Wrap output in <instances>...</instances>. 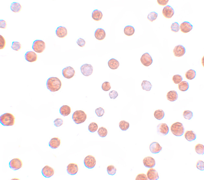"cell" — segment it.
I'll return each mask as SVG.
<instances>
[{
    "mask_svg": "<svg viewBox=\"0 0 204 180\" xmlns=\"http://www.w3.org/2000/svg\"><path fill=\"white\" fill-rule=\"evenodd\" d=\"M175 11L172 7L169 5H167L163 8L162 11V14L165 18H170L174 15Z\"/></svg>",
    "mask_w": 204,
    "mask_h": 180,
    "instance_id": "obj_12",
    "label": "cell"
},
{
    "mask_svg": "<svg viewBox=\"0 0 204 180\" xmlns=\"http://www.w3.org/2000/svg\"><path fill=\"white\" fill-rule=\"evenodd\" d=\"M109 96L111 99H115L118 96V94L117 91L113 90L110 92Z\"/></svg>",
    "mask_w": 204,
    "mask_h": 180,
    "instance_id": "obj_51",
    "label": "cell"
},
{
    "mask_svg": "<svg viewBox=\"0 0 204 180\" xmlns=\"http://www.w3.org/2000/svg\"><path fill=\"white\" fill-rule=\"evenodd\" d=\"M6 41L4 38L0 35V49H4L6 45Z\"/></svg>",
    "mask_w": 204,
    "mask_h": 180,
    "instance_id": "obj_49",
    "label": "cell"
},
{
    "mask_svg": "<svg viewBox=\"0 0 204 180\" xmlns=\"http://www.w3.org/2000/svg\"><path fill=\"white\" fill-rule=\"evenodd\" d=\"M11 10L15 13H19L22 9V7L19 3L13 2L12 3L10 7Z\"/></svg>",
    "mask_w": 204,
    "mask_h": 180,
    "instance_id": "obj_29",
    "label": "cell"
},
{
    "mask_svg": "<svg viewBox=\"0 0 204 180\" xmlns=\"http://www.w3.org/2000/svg\"><path fill=\"white\" fill-rule=\"evenodd\" d=\"M54 126L56 127H60L63 124V120L61 118H57L54 120Z\"/></svg>",
    "mask_w": 204,
    "mask_h": 180,
    "instance_id": "obj_48",
    "label": "cell"
},
{
    "mask_svg": "<svg viewBox=\"0 0 204 180\" xmlns=\"http://www.w3.org/2000/svg\"><path fill=\"white\" fill-rule=\"evenodd\" d=\"M87 118L86 113L82 110L76 111L73 113L72 117L73 121L77 124H80L84 122Z\"/></svg>",
    "mask_w": 204,
    "mask_h": 180,
    "instance_id": "obj_3",
    "label": "cell"
},
{
    "mask_svg": "<svg viewBox=\"0 0 204 180\" xmlns=\"http://www.w3.org/2000/svg\"><path fill=\"white\" fill-rule=\"evenodd\" d=\"M25 60L28 62L32 63L36 61L37 59V55L34 52L28 51L25 54Z\"/></svg>",
    "mask_w": 204,
    "mask_h": 180,
    "instance_id": "obj_19",
    "label": "cell"
},
{
    "mask_svg": "<svg viewBox=\"0 0 204 180\" xmlns=\"http://www.w3.org/2000/svg\"><path fill=\"white\" fill-rule=\"evenodd\" d=\"M95 112L98 117H101L105 113V111L103 108L100 107L96 109L95 111Z\"/></svg>",
    "mask_w": 204,
    "mask_h": 180,
    "instance_id": "obj_46",
    "label": "cell"
},
{
    "mask_svg": "<svg viewBox=\"0 0 204 180\" xmlns=\"http://www.w3.org/2000/svg\"><path fill=\"white\" fill-rule=\"evenodd\" d=\"M101 88L104 91H109L111 88L110 83L108 82H104L102 84Z\"/></svg>",
    "mask_w": 204,
    "mask_h": 180,
    "instance_id": "obj_45",
    "label": "cell"
},
{
    "mask_svg": "<svg viewBox=\"0 0 204 180\" xmlns=\"http://www.w3.org/2000/svg\"><path fill=\"white\" fill-rule=\"evenodd\" d=\"M184 117L186 119L191 120L193 117V113L191 111L189 110L185 111L183 113Z\"/></svg>",
    "mask_w": 204,
    "mask_h": 180,
    "instance_id": "obj_41",
    "label": "cell"
},
{
    "mask_svg": "<svg viewBox=\"0 0 204 180\" xmlns=\"http://www.w3.org/2000/svg\"><path fill=\"white\" fill-rule=\"evenodd\" d=\"M62 73L64 77L66 79H70L74 76L75 72L73 68L71 66H68L63 69Z\"/></svg>",
    "mask_w": 204,
    "mask_h": 180,
    "instance_id": "obj_10",
    "label": "cell"
},
{
    "mask_svg": "<svg viewBox=\"0 0 204 180\" xmlns=\"http://www.w3.org/2000/svg\"><path fill=\"white\" fill-rule=\"evenodd\" d=\"M97 133L99 136L101 137H104L107 135L108 131L106 128L101 127L99 129Z\"/></svg>",
    "mask_w": 204,
    "mask_h": 180,
    "instance_id": "obj_37",
    "label": "cell"
},
{
    "mask_svg": "<svg viewBox=\"0 0 204 180\" xmlns=\"http://www.w3.org/2000/svg\"><path fill=\"white\" fill-rule=\"evenodd\" d=\"M103 17V14L101 11L98 9H95L92 13V17L96 21L100 20Z\"/></svg>",
    "mask_w": 204,
    "mask_h": 180,
    "instance_id": "obj_28",
    "label": "cell"
},
{
    "mask_svg": "<svg viewBox=\"0 0 204 180\" xmlns=\"http://www.w3.org/2000/svg\"><path fill=\"white\" fill-rule=\"evenodd\" d=\"M185 138L189 142L195 140L196 138V135L193 131H187L184 135Z\"/></svg>",
    "mask_w": 204,
    "mask_h": 180,
    "instance_id": "obj_26",
    "label": "cell"
},
{
    "mask_svg": "<svg viewBox=\"0 0 204 180\" xmlns=\"http://www.w3.org/2000/svg\"><path fill=\"white\" fill-rule=\"evenodd\" d=\"M169 131L168 125L165 123H160L157 127V133L161 136H164L167 135Z\"/></svg>",
    "mask_w": 204,
    "mask_h": 180,
    "instance_id": "obj_7",
    "label": "cell"
},
{
    "mask_svg": "<svg viewBox=\"0 0 204 180\" xmlns=\"http://www.w3.org/2000/svg\"><path fill=\"white\" fill-rule=\"evenodd\" d=\"M168 100L170 102H174L177 100L178 95L176 91L173 90L168 92L167 95Z\"/></svg>",
    "mask_w": 204,
    "mask_h": 180,
    "instance_id": "obj_24",
    "label": "cell"
},
{
    "mask_svg": "<svg viewBox=\"0 0 204 180\" xmlns=\"http://www.w3.org/2000/svg\"><path fill=\"white\" fill-rule=\"evenodd\" d=\"M61 144V140L58 137H54L49 142V145L50 148L53 149L58 148Z\"/></svg>",
    "mask_w": 204,
    "mask_h": 180,
    "instance_id": "obj_23",
    "label": "cell"
},
{
    "mask_svg": "<svg viewBox=\"0 0 204 180\" xmlns=\"http://www.w3.org/2000/svg\"><path fill=\"white\" fill-rule=\"evenodd\" d=\"M135 32V29L133 27L131 26H127L124 29V34L127 36H131L133 35Z\"/></svg>",
    "mask_w": 204,
    "mask_h": 180,
    "instance_id": "obj_30",
    "label": "cell"
},
{
    "mask_svg": "<svg viewBox=\"0 0 204 180\" xmlns=\"http://www.w3.org/2000/svg\"><path fill=\"white\" fill-rule=\"evenodd\" d=\"M78 170L79 167L77 165L74 163H71L69 164L66 169L68 174L71 175H74L76 174Z\"/></svg>",
    "mask_w": 204,
    "mask_h": 180,
    "instance_id": "obj_17",
    "label": "cell"
},
{
    "mask_svg": "<svg viewBox=\"0 0 204 180\" xmlns=\"http://www.w3.org/2000/svg\"><path fill=\"white\" fill-rule=\"evenodd\" d=\"M193 26L189 22H184L181 24L180 26L181 31L184 34L190 32L193 29Z\"/></svg>",
    "mask_w": 204,
    "mask_h": 180,
    "instance_id": "obj_16",
    "label": "cell"
},
{
    "mask_svg": "<svg viewBox=\"0 0 204 180\" xmlns=\"http://www.w3.org/2000/svg\"><path fill=\"white\" fill-rule=\"evenodd\" d=\"M22 48L21 45L19 42H13L12 43V45L11 46V48L13 50L17 51H19Z\"/></svg>",
    "mask_w": 204,
    "mask_h": 180,
    "instance_id": "obj_42",
    "label": "cell"
},
{
    "mask_svg": "<svg viewBox=\"0 0 204 180\" xmlns=\"http://www.w3.org/2000/svg\"><path fill=\"white\" fill-rule=\"evenodd\" d=\"M169 0H158L157 2L160 5L164 6L168 4Z\"/></svg>",
    "mask_w": 204,
    "mask_h": 180,
    "instance_id": "obj_54",
    "label": "cell"
},
{
    "mask_svg": "<svg viewBox=\"0 0 204 180\" xmlns=\"http://www.w3.org/2000/svg\"><path fill=\"white\" fill-rule=\"evenodd\" d=\"M171 29L172 31L175 32H179L180 30V26L179 24L177 22H175L172 24Z\"/></svg>",
    "mask_w": 204,
    "mask_h": 180,
    "instance_id": "obj_44",
    "label": "cell"
},
{
    "mask_svg": "<svg viewBox=\"0 0 204 180\" xmlns=\"http://www.w3.org/2000/svg\"><path fill=\"white\" fill-rule=\"evenodd\" d=\"M183 78L181 76L179 75L174 76L172 78V80L174 83L176 84H179L182 81Z\"/></svg>",
    "mask_w": 204,
    "mask_h": 180,
    "instance_id": "obj_43",
    "label": "cell"
},
{
    "mask_svg": "<svg viewBox=\"0 0 204 180\" xmlns=\"http://www.w3.org/2000/svg\"><path fill=\"white\" fill-rule=\"evenodd\" d=\"M142 89L147 91H149L152 88V86L150 82L146 80H144L141 84Z\"/></svg>",
    "mask_w": 204,
    "mask_h": 180,
    "instance_id": "obj_31",
    "label": "cell"
},
{
    "mask_svg": "<svg viewBox=\"0 0 204 180\" xmlns=\"http://www.w3.org/2000/svg\"><path fill=\"white\" fill-rule=\"evenodd\" d=\"M108 63L109 67L112 70L117 69L120 65L118 61L114 58L111 59L109 60Z\"/></svg>",
    "mask_w": 204,
    "mask_h": 180,
    "instance_id": "obj_27",
    "label": "cell"
},
{
    "mask_svg": "<svg viewBox=\"0 0 204 180\" xmlns=\"http://www.w3.org/2000/svg\"><path fill=\"white\" fill-rule=\"evenodd\" d=\"M98 126L97 123L92 122L90 124L88 127L89 131L91 133L95 132L98 130Z\"/></svg>",
    "mask_w": 204,
    "mask_h": 180,
    "instance_id": "obj_38",
    "label": "cell"
},
{
    "mask_svg": "<svg viewBox=\"0 0 204 180\" xmlns=\"http://www.w3.org/2000/svg\"><path fill=\"white\" fill-rule=\"evenodd\" d=\"M172 134L176 136H181L184 133V128L182 123L177 122L173 124L170 128Z\"/></svg>",
    "mask_w": 204,
    "mask_h": 180,
    "instance_id": "obj_4",
    "label": "cell"
},
{
    "mask_svg": "<svg viewBox=\"0 0 204 180\" xmlns=\"http://www.w3.org/2000/svg\"><path fill=\"white\" fill-rule=\"evenodd\" d=\"M144 165L146 167L148 168H153L156 165L155 159L150 156L144 158L143 160Z\"/></svg>",
    "mask_w": 204,
    "mask_h": 180,
    "instance_id": "obj_15",
    "label": "cell"
},
{
    "mask_svg": "<svg viewBox=\"0 0 204 180\" xmlns=\"http://www.w3.org/2000/svg\"><path fill=\"white\" fill-rule=\"evenodd\" d=\"M119 127L122 131H126L129 129L130 124L128 122L126 121H125L122 120L119 123Z\"/></svg>",
    "mask_w": 204,
    "mask_h": 180,
    "instance_id": "obj_35",
    "label": "cell"
},
{
    "mask_svg": "<svg viewBox=\"0 0 204 180\" xmlns=\"http://www.w3.org/2000/svg\"><path fill=\"white\" fill-rule=\"evenodd\" d=\"M22 161L19 158H15L11 160L9 163V167L13 170H17L23 167Z\"/></svg>",
    "mask_w": 204,
    "mask_h": 180,
    "instance_id": "obj_8",
    "label": "cell"
},
{
    "mask_svg": "<svg viewBox=\"0 0 204 180\" xmlns=\"http://www.w3.org/2000/svg\"><path fill=\"white\" fill-rule=\"evenodd\" d=\"M81 72L85 76H89L92 75L93 72V67L91 65L85 64L80 68Z\"/></svg>",
    "mask_w": 204,
    "mask_h": 180,
    "instance_id": "obj_9",
    "label": "cell"
},
{
    "mask_svg": "<svg viewBox=\"0 0 204 180\" xmlns=\"http://www.w3.org/2000/svg\"><path fill=\"white\" fill-rule=\"evenodd\" d=\"M117 170V169L113 165H109L107 167L108 173L109 175H115L116 174Z\"/></svg>",
    "mask_w": 204,
    "mask_h": 180,
    "instance_id": "obj_39",
    "label": "cell"
},
{
    "mask_svg": "<svg viewBox=\"0 0 204 180\" xmlns=\"http://www.w3.org/2000/svg\"><path fill=\"white\" fill-rule=\"evenodd\" d=\"M158 16V14L155 12H152L148 14V19L150 22H152L156 20Z\"/></svg>",
    "mask_w": 204,
    "mask_h": 180,
    "instance_id": "obj_40",
    "label": "cell"
},
{
    "mask_svg": "<svg viewBox=\"0 0 204 180\" xmlns=\"http://www.w3.org/2000/svg\"><path fill=\"white\" fill-rule=\"evenodd\" d=\"M32 48L38 53H42L46 49V44L41 40H36L33 42Z\"/></svg>",
    "mask_w": 204,
    "mask_h": 180,
    "instance_id": "obj_5",
    "label": "cell"
},
{
    "mask_svg": "<svg viewBox=\"0 0 204 180\" xmlns=\"http://www.w3.org/2000/svg\"><path fill=\"white\" fill-rule=\"evenodd\" d=\"M149 149L152 153L157 154L159 153L162 150V148L157 142H154L150 144Z\"/></svg>",
    "mask_w": 204,
    "mask_h": 180,
    "instance_id": "obj_20",
    "label": "cell"
},
{
    "mask_svg": "<svg viewBox=\"0 0 204 180\" xmlns=\"http://www.w3.org/2000/svg\"><path fill=\"white\" fill-rule=\"evenodd\" d=\"M185 75L187 79L192 80L195 78L196 76V72L195 71L193 70H189L187 71Z\"/></svg>",
    "mask_w": 204,
    "mask_h": 180,
    "instance_id": "obj_34",
    "label": "cell"
},
{
    "mask_svg": "<svg viewBox=\"0 0 204 180\" xmlns=\"http://www.w3.org/2000/svg\"><path fill=\"white\" fill-rule=\"evenodd\" d=\"M85 166L89 169H93L96 164V160L92 155H88L84 159V161Z\"/></svg>",
    "mask_w": 204,
    "mask_h": 180,
    "instance_id": "obj_6",
    "label": "cell"
},
{
    "mask_svg": "<svg viewBox=\"0 0 204 180\" xmlns=\"http://www.w3.org/2000/svg\"><path fill=\"white\" fill-rule=\"evenodd\" d=\"M56 34L58 37L63 38L67 36L68 30L66 28L63 26H59L56 30Z\"/></svg>",
    "mask_w": 204,
    "mask_h": 180,
    "instance_id": "obj_21",
    "label": "cell"
},
{
    "mask_svg": "<svg viewBox=\"0 0 204 180\" xmlns=\"http://www.w3.org/2000/svg\"><path fill=\"white\" fill-rule=\"evenodd\" d=\"M46 86L47 89L51 92H56L61 89L62 82L58 78L51 77L47 80Z\"/></svg>",
    "mask_w": 204,
    "mask_h": 180,
    "instance_id": "obj_1",
    "label": "cell"
},
{
    "mask_svg": "<svg viewBox=\"0 0 204 180\" xmlns=\"http://www.w3.org/2000/svg\"><path fill=\"white\" fill-rule=\"evenodd\" d=\"M15 117L12 114L6 113L0 117V123L4 126H13L15 124Z\"/></svg>",
    "mask_w": 204,
    "mask_h": 180,
    "instance_id": "obj_2",
    "label": "cell"
},
{
    "mask_svg": "<svg viewBox=\"0 0 204 180\" xmlns=\"http://www.w3.org/2000/svg\"><path fill=\"white\" fill-rule=\"evenodd\" d=\"M147 177L150 180H157L159 179L158 172L153 168L148 170L147 173Z\"/></svg>",
    "mask_w": 204,
    "mask_h": 180,
    "instance_id": "obj_18",
    "label": "cell"
},
{
    "mask_svg": "<svg viewBox=\"0 0 204 180\" xmlns=\"http://www.w3.org/2000/svg\"><path fill=\"white\" fill-rule=\"evenodd\" d=\"M140 61L141 63L144 66L148 67L153 62V60L151 55L148 53H146L142 55Z\"/></svg>",
    "mask_w": 204,
    "mask_h": 180,
    "instance_id": "obj_11",
    "label": "cell"
},
{
    "mask_svg": "<svg viewBox=\"0 0 204 180\" xmlns=\"http://www.w3.org/2000/svg\"><path fill=\"white\" fill-rule=\"evenodd\" d=\"M195 151L199 155H203L204 154V146L202 144H199L195 146Z\"/></svg>",
    "mask_w": 204,
    "mask_h": 180,
    "instance_id": "obj_36",
    "label": "cell"
},
{
    "mask_svg": "<svg viewBox=\"0 0 204 180\" xmlns=\"http://www.w3.org/2000/svg\"><path fill=\"white\" fill-rule=\"evenodd\" d=\"M7 24L5 21L4 20H0V28L1 29H6Z\"/></svg>",
    "mask_w": 204,
    "mask_h": 180,
    "instance_id": "obj_53",
    "label": "cell"
},
{
    "mask_svg": "<svg viewBox=\"0 0 204 180\" xmlns=\"http://www.w3.org/2000/svg\"><path fill=\"white\" fill-rule=\"evenodd\" d=\"M197 169L201 171H203L204 170V162L203 161L199 160L197 162L196 165Z\"/></svg>",
    "mask_w": 204,
    "mask_h": 180,
    "instance_id": "obj_47",
    "label": "cell"
},
{
    "mask_svg": "<svg viewBox=\"0 0 204 180\" xmlns=\"http://www.w3.org/2000/svg\"><path fill=\"white\" fill-rule=\"evenodd\" d=\"M189 85L188 82L186 81H182L179 84L178 88L180 91L185 92L188 90Z\"/></svg>",
    "mask_w": 204,
    "mask_h": 180,
    "instance_id": "obj_32",
    "label": "cell"
},
{
    "mask_svg": "<svg viewBox=\"0 0 204 180\" xmlns=\"http://www.w3.org/2000/svg\"><path fill=\"white\" fill-rule=\"evenodd\" d=\"M154 116L156 119L160 120L164 117L165 113L162 109L156 110L154 113Z\"/></svg>",
    "mask_w": 204,
    "mask_h": 180,
    "instance_id": "obj_33",
    "label": "cell"
},
{
    "mask_svg": "<svg viewBox=\"0 0 204 180\" xmlns=\"http://www.w3.org/2000/svg\"><path fill=\"white\" fill-rule=\"evenodd\" d=\"M61 115L66 117L69 115L71 112V109L70 106L67 105H63L60 108L59 110Z\"/></svg>",
    "mask_w": 204,
    "mask_h": 180,
    "instance_id": "obj_25",
    "label": "cell"
},
{
    "mask_svg": "<svg viewBox=\"0 0 204 180\" xmlns=\"http://www.w3.org/2000/svg\"><path fill=\"white\" fill-rule=\"evenodd\" d=\"M106 32L101 28H98L95 32L94 36L99 41H101L105 39L106 37Z\"/></svg>",
    "mask_w": 204,
    "mask_h": 180,
    "instance_id": "obj_22",
    "label": "cell"
},
{
    "mask_svg": "<svg viewBox=\"0 0 204 180\" xmlns=\"http://www.w3.org/2000/svg\"><path fill=\"white\" fill-rule=\"evenodd\" d=\"M136 180H148L146 175L144 173L140 174L137 175Z\"/></svg>",
    "mask_w": 204,
    "mask_h": 180,
    "instance_id": "obj_50",
    "label": "cell"
},
{
    "mask_svg": "<svg viewBox=\"0 0 204 180\" xmlns=\"http://www.w3.org/2000/svg\"><path fill=\"white\" fill-rule=\"evenodd\" d=\"M174 55L176 57H181L186 53V49L181 45H179L175 47L173 51Z\"/></svg>",
    "mask_w": 204,
    "mask_h": 180,
    "instance_id": "obj_13",
    "label": "cell"
},
{
    "mask_svg": "<svg viewBox=\"0 0 204 180\" xmlns=\"http://www.w3.org/2000/svg\"><path fill=\"white\" fill-rule=\"evenodd\" d=\"M77 43L78 45L80 47H83L85 46V44H86V42L83 39L81 38H79L77 40Z\"/></svg>",
    "mask_w": 204,
    "mask_h": 180,
    "instance_id": "obj_52",
    "label": "cell"
},
{
    "mask_svg": "<svg viewBox=\"0 0 204 180\" xmlns=\"http://www.w3.org/2000/svg\"><path fill=\"white\" fill-rule=\"evenodd\" d=\"M42 173L44 177L48 178L53 176L54 171L53 168L46 165L42 169Z\"/></svg>",
    "mask_w": 204,
    "mask_h": 180,
    "instance_id": "obj_14",
    "label": "cell"
}]
</instances>
